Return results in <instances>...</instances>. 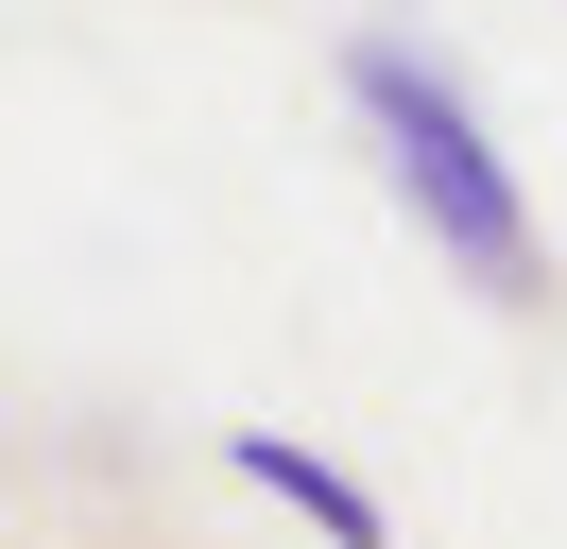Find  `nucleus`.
<instances>
[{
	"label": "nucleus",
	"instance_id": "1",
	"mask_svg": "<svg viewBox=\"0 0 567 549\" xmlns=\"http://www.w3.org/2000/svg\"><path fill=\"white\" fill-rule=\"evenodd\" d=\"M344 103H361V137H379V189L413 206V240L498 327H533V309H550V240H533V189H516V155H498L482 86H464L430 34H344Z\"/></svg>",
	"mask_w": 567,
	"mask_h": 549
},
{
	"label": "nucleus",
	"instance_id": "2",
	"mask_svg": "<svg viewBox=\"0 0 567 549\" xmlns=\"http://www.w3.org/2000/svg\"><path fill=\"white\" fill-rule=\"evenodd\" d=\"M224 480H258V498H276V515H310L327 549H395V515L361 498V480L327 464V446H292V429H224Z\"/></svg>",
	"mask_w": 567,
	"mask_h": 549
}]
</instances>
